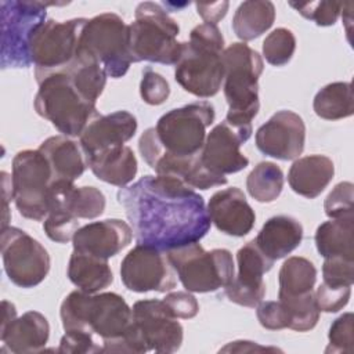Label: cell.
<instances>
[{
	"mask_svg": "<svg viewBox=\"0 0 354 354\" xmlns=\"http://www.w3.org/2000/svg\"><path fill=\"white\" fill-rule=\"evenodd\" d=\"M137 245L163 252L199 242L210 230L202 195L180 178L147 174L118 191Z\"/></svg>",
	"mask_w": 354,
	"mask_h": 354,
	"instance_id": "obj_1",
	"label": "cell"
},
{
	"mask_svg": "<svg viewBox=\"0 0 354 354\" xmlns=\"http://www.w3.org/2000/svg\"><path fill=\"white\" fill-rule=\"evenodd\" d=\"M59 317L64 330H82L101 339L102 348L123 336L133 326V310L113 292H71L61 303Z\"/></svg>",
	"mask_w": 354,
	"mask_h": 354,
	"instance_id": "obj_2",
	"label": "cell"
},
{
	"mask_svg": "<svg viewBox=\"0 0 354 354\" xmlns=\"http://www.w3.org/2000/svg\"><path fill=\"white\" fill-rule=\"evenodd\" d=\"M224 37L213 24H201L183 41L181 55L174 65L176 82L199 98L216 95L224 82Z\"/></svg>",
	"mask_w": 354,
	"mask_h": 354,
	"instance_id": "obj_3",
	"label": "cell"
},
{
	"mask_svg": "<svg viewBox=\"0 0 354 354\" xmlns=\"http://www.w3.org/2000/svg\"><path fill=\"white\" fill-rule=\"evenodd\" d=\"M36 82L39 90L33 101L35 111L62 136L80 137L86 126L100 115L95 104L82 95L68 72H51Z\"/></svg>",
	"mask_w": 354,
	"mask_h": 354,
	"instance_id": "obj_4",
	"label": "cell"
},
{
	"mask_svg": "<svg viewBox=\"0 0 354 354\" xmlns=\"http://www.w3.org/2000/svg\"><path fill=\"white\" fill-rule=\"evenodd\" d=\"M224 95L228 104L225 120L236 126L252 124L260 109L259 77L264 62L246 43H232L224 48Z\"/></svg>",
	"mask_w": 354,
	"mask_h": 354,
	"instance_id": "obj_5",
	"label": "cell"
},
{
	"mask_svg": "<svg viewBox=\"0 0 354 354\" xmlns=\"http://www.w3.org/2000/svg\"><path fill=\"white\" fill-rule=\"evenodd\" d=\"M134 17V22L129 25L130 51L134 62L176 65L183 50V41L177 40L178 24L152 1L140 3Z\"/></svg>",
	"mask_w": 354,
	"mask_h": 354,
	"instance_id": "obj_6",
	"label": "cell"
},
{
	"mask_svg": "<svg viewBox=\"0 0 354 354\" xmlns=\"http://www.w3.org/2000/svg\"><path fill=\"white\" fill-rule=\"evenodd\" d=\"M77 54L97 61L112 79L124 76L134 62L129 25L115 12H104L87 19L80 33Z\"/></svg>",
	"mask_w": 354,
	"mask_h": 354,
	"instance_id": "obj_7",
	"label": "cell"
},
{
	"mask_svg": "<svg viewBox=\"0 0 354 354\" xmlns=\"http://www.w3.org/2000/svg\"><path fill=\"white\" fill-rule=\"evenodd\" d=\"M166 253L176 275L188 292H216L227 288L235 277L234 259L228 249L205 250L199 242H192Z\"/></svg>",
	"mask_w": 354,
	"mask_h": 354,
	"instance_id": "obj_8",
	"label": "cell"
},
{
	"mask_svg": "<svg viewBox=\"0 0 354 354\" xmlns=\"http://www.w3.org/2000/svg\"><path fill=\"white\" fill-rule=\"evenodd\" d=\"M54 1L3 0L1 15V68H29L30 37L47 17V7Z\"/></svg>",
	"mask_w": 354,
	"mask_h": 354,
	"instance_id": "obj_9",
	"label": "cell"
},
{
	"mask_svg": "<svg viewBox=\"0 0 354 354\" xmlns=\"http://www.w3.org/2000/svg\"><path fill=\"white\" fill-rule=\"evenodd\" d=\"M214 106L209 101H196L174 108L158 119L156 137L167 153L176 156L199 155L206 129L214 122Z\"/></svg>",
	"mask_w": 354,
	"mask_h": 354,
	"instance_id": "obj_10",
	"label": "cell"
},
{
	"mask_svg": "<svg viewBox=\"0 0 354 354\" xmlns=\"http://www.w3.org/2000/svg\"><path fill=\"white\" fill-rule=\"evenodd\" d=\"M12 199L25 218L43 221L48 212L50 187L54 181L48 160L39 149L19 151L12 159Z\"/></svg>",
	"mask_w": 354,
	"mask_h": 354,
	"instance_id": "obj_11",
	"label": "cell"
},
{
	"mask_svg": "<svg viewBox=\"0 0 354 354\" xmlns=\"http://www.w3.org/2000/svg\"><path fill=\"white\" fill-rule=\"evenodd\" d=\"M86 21V18L47 19L35 29L29 50L36 79L64 71L76 59L80 33Z\"/></svg>",
	"mask_w": 354,
	"mask_h": 354,
	"instance_id": "obj_12",
	"label": "cell"
},
{
	"mask_svg": "<svg viewBox=\"0 0 354 354\" xmlns=\"http://www.w3.org/2000/svg\"><path fill=\"white\" fill-rule=\"evenodd\" d=\"M0 248L4 271L14 285L29 289L44 281L51 260L37 239L21 228L8 225L1 228Z\"/></svg>",
	"mask_w": 354,
	"mask_h": 354,
	"instance_id": "obj_13",
	"label": "cell"
},
{
	"mask_svg": "<svg viewBox=\"0 0 354 354\" xmlns=\"http://www.w3.org/2000/svg\"><path fill=\"white\" fill-rule=\"evenodd\" d=\"M138 149L145 163L159 176H171L184 181L194 189H209L227 184L225 176H218L207 170L199 155L195 156H176L163 151L155 127L147 129L140 140Z\"/></svg>",
	"mask_w": 354,
	"mask_h": 354,
	"instance_id": "obj_14",
	"label": "cell"
},
{
	"mask_svg": "<svg viewBox=\"0 0 354 354\" xmlns=\"http://www.w3.org/2000/svg\"><path fill=\"white\" fill-rule=\"evenodd\" d=\"M123 285L136 293H165L176 288V271L167 253L151 246H134L120 263Z\"/></svg>",
	"mask_w": 354,
	"mask_h": 354,
	"instance_id": "obj_15",
	"label": "cell"
},
{
	"mask_svg": "<svg viewBox=\"0 0 354 354\" xmlns=\"http://www.w3.org/2000/svg\"><path fill=\"white\" fill-rule=\"evenodd\" d=\"M133 321L148 351L176 353L184 337L183 325L163 300L147 299L133 304Z\"/></svg>",
	"mask_w": 354,
	"mask_h": 354,
	"instance_id": "obj_16",
	"label": "cell"
},
{
	"mask_svg": "<svg viewBox=\"0 0 354 354\" xmlns=\"http://www.w3.org/2000/svg\"><path fill=\"white\" fill-rule=\"evenodd\" d=\"M252 136V124L236 126L224 120L216 124L206 136L199 152L203 166L214 174L227 176L249 166V159L241 152Z\"/></svg>",
	"mask_w": 354,
	"mask_h": 354,
	"instance_id": "obj_17",
	"label": "cell"
},
{
	"mask_svg": "<svg viewBox=\"0 0 354 354\" xmlns=\"http://www.w3.org/2000/svg\"><path fill=\"white\" fill-rule=\"evenodd\" d=\"M274 263L260 250L254 239L246 242L236 253L238 274L224 288L227 299L238 306L254 308L266 296L263 275L272 268Z\"/></svg>",
	"mask_w": 354,
	"mask_h": 354,
	"instance_id": "obj_18",
	"label": "cell"
},
{
	"mask_svg": "<svg viewBox=\"0 0 354 354\" xmlns=\"http://www.w3.org/2000/svg\"><path fill=\"white\" fill-rule=\"evenodd\" d=\"M306 144V124L296 112L282 109L256 131L257 149L279 160L297 159Z\"/></svg>",
	"mask_w": 354,
	"mask_h": 354,
	"instance_id": "obj_19",
	"label": "cell"
},
{
	"mask_svg": "<svg viewBox=\"0 0 354 354\" xmlns=\"http://www.w3.org/2000/svg\"><path fill=\"white\" fill-rule=\"evenodd\" d=\"M131 227L120 218L93 221L80 227L73 239V249L101 259H111L130 245Z\"/></svg>",
	"mask_w": 354,
	"mask_h": 354,
	"instance_id": "obj_20",
	"label": "cell"
},
{
	"mask_svg": "<svg viewBox=\"0 0 354 354\" xmlns=\"http://www.w3.org/2000/svg\"><path fill=\"white\" fill-rule=\"evenodd\" d=\"M206 209L210 221L225 235L245 236L252 231L256 221L254 210L246 201L245 194L236 187L214 192Z\"/></svg>",
	"mask_w": 354,
	"mask_h": 354,
	"instance_id": "obj_21",
	"label": "cell"
},
{
	"mask_svg": "<svg viewBox=\"0 0 354 354\" xmlns=\"http://www.w3.org/2000/svg\"><path fill=\"white\" fill-rule=\"evenodd\" d=\"M137 127L136 116L127 111L98 115L86 126L79 142L86 158H88L104 149L124 145L134 137Z\"/></svg>",
	"mask_w": 354,
	"mask_h": 354,
	"instance_id": "obj_22",
	"label": "cell"
},
{
	"mask_svg": "<svg viewBox=\"0 0 354 354\" xmlns=\"http://www.w3.org/2000/svg\"><path fill=\"white\" fill-rule=\"evenodd\" d=\"M50 337V325L47 318L39 311H26L14 318L0 329L1 351L14 354L40 353L44 350Z\"/></svg>",
	"mask_w": 354,
	"mask_h": 354,
	"instance_id": "obj_23",
	"label": "cell"
},
{
	"mask_svg": "<svg viewBox=\"0 0 354 354\" xmlns=\"http://www.w3.org/2000/svg\"><path fill=\"white\" fill-rule=\"evenodd\" d=\"M333 176L332 159L315 153L295 159L288 171V183L297 195L314 199L329 185Z\"/></svg>",
	"mask_w": 354,
	"mask_h": 354,
	"instance_id": "obj_24",
	"label": "cell"
},
{
	"mask_svg": "<svg viewBox=\"0 0 354 354\" xmlns=\"http://www.w3.org/2000/svg\"><path fill=\"white\" fill-rule=\"evenodd\" d=\"M303 225L295 217L279 214L270 217L254 238L260 250L271 260L290 254L303 241Z\"/></svg>",
	"mask_w": 354,
	"mask_h": 354,
	"instance_id": "obj_25",
	"label": "cell"
},
{
	"mask_svg": "<svg viewBox=\"0 0 354 354\" xmlns=\"http://www.w3.org/2000/svg\"><path fill=\"white\" fill-rule=\"evenodd\" d=\"M39 151L46 156L53 170L54 180H77L88 167L80 142L66 136H53L44 140Z\"/></svg>",
	"mask_w": 354,
	"mask_h": 354,
	"instance_id": "obj_26",
	"label": "cell"
},
{
	"mask_svg": "<svg viewBox=\"0 0 354 354\" xmlns=\"http://www.w3.org/2000/svg\"><path fill=\"white\" fill-rule=\"evenodd\" d=\"M86 160L98 180L120 188L127 187L138 170L136 155L127 145L104 149L86 158Z\"/></svg>",
	"mask_w": 354,
	"mask_h": 354,
	"instance_id": "obj_27",
	"label": "cell"
},
{
	"mask_svg": "<svg viewBox=\"0 0 354 354\" xmlns=\"http://www.w3.org/2000/svg\"><path fill=\"white\" fill-rule=\"evenodd\" d=\"M68 278L77 289L87 293H98L113 282V274L106 259L75 249L68 263Z\"/></svg>",
	"mask_w": 354,
	"mask_h": 354,
	"instance_id": "obj_28",
	"label": "cell"
},
{
	"mask_svg": "<svg viewBox=\"0 0 354 354\" xmlns=\"http://www.w3.org/2000/svg\"><path fill=\"white\" fill-rule=\"evenodd\" d=\"M354 214L330 218L318 225L315 231V246L318 253L326 257H346L354 260L353 249Z\"/></svg>",
	"mask_w": 354,
	"mask_h": 354,
	"instance_id": "obj_29",
	"label": "cell"
},
{
	"mask_svg": "<svg viewBox=\"0 0 354 354\" xmlns=\"http://www.w3.org/2000/svg\"><path fill=\"white\" fill-rule=\"evenodd\" d=\"M275 6L268 0H248L238 6L232 18V30L238 39L249 41L266 33L274 24Z\"/></svg>",
	"mask_w": 354,
	"mask_h": 354,
	"instance_id": "obj_30",
	"label": "cell"
},
{
	"mask_svg": "<svg viewBox=\"0 0 354 354\" xmlns=\"http://www.w3.org/2000/svg\"><path fill=\"white\" fill-rule=\"evenodd\" d=\"M313 108L325 120H339L354 113V95L350 82H333L324 86L314 97Z\"/></svg>",
	"mask_w": 354,
	"mask_h": 354,
	"instance_id": "obj_31",
	"label": "cell"
},
{
	"mask_svg": "<svg viewBox=\"0 0 354 354\" xmlns=\"http://www.w3.org/2000/svg\"><path fill=\"white\" fill-rule=\"evenodd\" d=\"M278 297L301 296L314 290L317 282V268L306 257L292 256L288 257L281 266Z\"/></svg>",
	"mask_w": 354,
	"mask_h": 354,
	"instance_id": "obj_32",
	"label": "cell"
},
{
	"mask_svg": "<svg viewBox=\"0 0 354 354\" xmlns=\"http://www.w3.org/2000/svg\"><path fill=\"white\" fill-rule=\"evenodd\" d=\"M64 71L71 75L82 95L87 101L97 104L98 97L105 88L108 77L104 68L97 61L77 54L76 59Z\"/></svg>",
	"mask_w": 354,
	"mask_h": 354,
	"instance_id": "obj_33",
	"label": "cell"
},
{
	"mask_svg": "<svg viewBox=\"0 0 354 354\" xmlns=\"http://www.w3.org/2000/svg\"><path fill=\"white\" fill-rule=\"evenodd\" d=\"M283 173L274 162L257 163L246 178L249 195L261 203L274 202L283 188Z\"/></svg>",
	"mask_w": 354,
	"mask_h": 354,
	"instance_id": "obj_34",
	"label": "cell"
},
{
	"mask_svg": "<svg viewBox=\"0 0 354 354\" xmlns=\"http://www.w3.org/2000/svg\"><path fill=\"white\" fill-rule=\"evenodd\" d=\"M278 300L288 311L289 329L296 332H307L317 325L321 311L317 307L314 290L301 296L278 297Z\"/></svg>",
	"mask_w": 354,
	"mask_h": 354,
	"instance_id": "obj_35",
	"label": "cell"
},
{
	"mask_svg": "<svg viewBox=\"0 0 354 354\" xmlns=\"http://www.w3.org/2000/svg\"><path fill=\"white\" fill-rule=\"evenodd\" d=\"M296 50V37L288 28H277L263 41V57L274 66L286 65Z\"/></svg>",
	"mask_w": 354,
	"mask_h": 354,
	"instance_id": "obj_36",
	"label": "cell"
},
{
	"mask_svg": "<svg viewBox=\"0 0 354 354\" xmlns=\"http://www.w3.org/2000/svg\"><path fill=\"white\" fill-rule=\"evenodd\" d=\"M79 228V218L64 209L48 210L43 220V230L46 235L57 243H66L72 241Z\"/></svg>",
	"mask_w": 354,
	"mask_h": 354,
	"instance_id": "obj_37",
	"label": "cell"
},
{
	"mask_svg": "<svg viewBox=\"0 0 354 354\" xmlns=\"http://www.w3.org/2000/svg\"><path fill=\"white\" fill-rule=\"evenodd\" d=\"M329 343L325 348L326 354H351L354 351V315L344 313L337 317L328 333Z\"/></svg>",
	"mask_w": 354,
	"mask_h": 354,
	"instance_id": "obj_38",
	"label": "cell"
},
{
	"mask_svg": "<svg viewBox=\"0 0 354 354\" xmlns=\"http://www.w3.org/2000/svg\"><path fill=\"white\" fill-rule=\"evenodd\" d=\"M343 4L340 1H308V3H295L289 1L300 15L306 19L314 21L318 26H332L336 24Z\"/></svg>",
	"mask_w": 354,
	"mask_h": 354,
	"instance_id": "obj_39",
	"label": "cell"
},
{
	"mask_svg": "<svg viewBox=\"0 0 354 354\" xmlns=\"http://www.w3.org/2000/svg\"><path fill=\"white\" fill-rule=\"evenodd\" d=\"M325 214L329 218L354 214V185L350 181H342L333 187L324 202Z\"/></svg>",
	"mask_w": 354,
	"mask_h": 354,
	"instance_id": "obj_40",
	"label": "cell"
},
{
	"mask_svg": "<svg viewBox=\"0 0 354 354\" xmlns=\"http://www.w3.org/2000/svg\"><path fill=\"white\" fill-rule=\"evenodd\" d=\"M140 95L148 105H160L169 98L170 86L160 73L155 72L151 66H147L142 69Z\"/></svg>",
	"mask_w": 354,
	"mask_h": 354,
	"instance_id": "obj_41",
	"label": "cell"
},
{
	"mask_svg": "<svg viewBox=\"0 0 354 354\" xmlns=\"http://www.w3.org/2000/svg\"><path fill=\"white\" fill-rule=\"evenodd\" d=\"M314 295H315V303L319 311L337 313L347 306L351 296V286L329 285L322 282L317 288Z\"/></svg>",
	"mask_w": 354,
	"mask_h": 354,
	"instance_id": "obj_42",
	"label": "cell"
},
{
	"mask_svg": "<svg viewBox=\"0 0 354 354\" xmlns=\"http://www.w3.org/2000/svg\"><path fill=\"white\" fill-rule=\"evenodd\" d=\"M324 282L329 285H347L354 282V260L346 257H326L322 264Z\"/></svg>",
	"mask_w": 354,
	"mask_h": 354,
	"instance_id": "obj_43",
	"label": "cell"
},
{
	"mask_svg": "<svg viewBox=\"0 0 354 354\" xmlns=\"http://www.w3.org/2000/svg\"><path fill=\"white\" fill-rule=\"evenodd\" d=\"M64 354H94L102 353V346L97 344L94 335L82 330H65L57 348Z\"/></svg>",
	"mask_w": 354,
	"mask_h": 354,
	"instance_id": "obj_44",
	"label": "cell"
},
{
	"mask_svg": "<svg viewBox=\"0 0 354 354\" xmlns=\"http://www.w3.org/2000/svg\"><path fill=\"white\" fill-rule=\"evenodd\" d=\"M256 315L260 325L270 330L285 329L289 325L288 311L279 300L260 301L256 306Z\"/></svg>",
	"mask_w": 354,
	"mask_h": 354,
	"instance_id": "obj_45",
	"label": "cell"
},
{
	"mask_svg": "<svg viewBox=\"0 0 354 354\" xmlns=\"http://www.w3.org/2000/svg\"><path fill=\"white\" fill-rule=\"evenodd\" d=\"M165 304L169 307L171 314L177 318L191 319L199 313V303L191 292H171L163 299Z\"/></svg>",
	"mask_w": 354,
	"mask_h": 354,
	"instance_id": "obj_46",
	"label": "cell"
},
{
	"mask_svg": "<svg viewBox=\"0 0 354 354\" xmlns=\"http://www.w3.org/2000/svg\"><path fill=\"white\" fill-rule=\"evenodd\" d=\"M196 12L206 24L217 25L220 19H223L228 10V1H217V3H196Z\"/></svg>",
	"mask_w": 354,
	"mask_h": 354,
	"instance_id": "obj_47",
	"label": "cell"
},
{
	"mask_svg": "<svg viewBox=\"0 0 354 354\" xmlns=\"http://www.w3.org/2000/svg\"><path fill=\"white\" fill-rule=\"evenodd\" d=\"M259 353V351H281L277 347L270 346H260L256 342L249 340H236L228 343L225 347L220 348V353Z\"/></svg>",
	"mask_w": 354,
	"mask_h": 354,
	"instance_id": "obj_48",
	"label": "cell"
}]
</instances>
